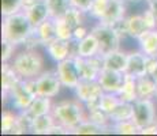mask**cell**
Listing matches in <instances>:
<instances>
[{"label": "cell", "mask_w": 157, "mask_h": 136, "mask_svg": "<svg viewBox=\"0 0 157 136\" xmlns=\"http://www.w3.org/2000/svg\"><path fill=\"white\" fill-rule=\"evenodd\" d=\"M11 30L15 34H23L28 30V22L25 19H22V18H15L11 22Z\"/></svg>", "instance_id": "6da1fadb"}, {"label": "cell", "mask_w": 157, "mask_h": 136, "mask_svg": "<svg viewBox=\"0 0 157 136\" xmlns=\"http://www.w3.org/2000/svg\"><path fill=\"white\" fill-rule=\"evenodd\" d=\"M17 3H18V0H3V7H4L6 10H10Z\"/></svg>", "instance_id": "7a4b0ae2"}]
</instances>
